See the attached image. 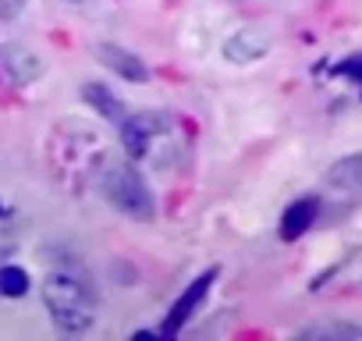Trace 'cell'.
Masks as SVG:
<instances>
[{
    "label": "cell",
    "instance_id": "obj_1",
    "mask_svg": "<svg viewBox=\"0 0 362 341\" xmlns=\"http://www.w3.org/2000/svg\"><path fill=\"white\" fill-rule=\"evenodd\" d=\"M43 302L50 309V320L61 330H68V334H82L96 320V295H93V288L82 277L68 274V270H57V274H50L43 281Z\"/></svg>",
    "mask_w": 362,
    "mask_h": 341
},
{
    "label": "cell",
    "instance_id": "obj_10",
    "mask_svg": "<svg viewBox=\"0 0 362 341\" xmlns=\"http://www.w3.org/2000/svg\"><path fill=\"white\" fill-rule=\"evenodd\" d=\"M82 100H86L100 117H107V121H114V125H121V121L128 117L124 100H121L110 86H103V82H86V86H82Z\"/></svg>",
    "mask_w": 362,
    "mask_h": 341
},
{
    "label": "cell",
    "instance_id": "obj_17",
    "mask_svg": "<svg viewBox=\"0 0 362 341\" xmlns=\"http://www.w3.org/2000/svg\"><path fill=\"white\" fill-rule=\"evenodd\" d=\"M0 214H4V203H0Z\"/></svg>",
    "mask_w": 362,
    "mask_h": 341
},
{
    "label": "cell",
    "instance_id": "obj_6",
    "mask_svg": "<svg viewBox=\"0 0 362 341\" xmlns=\"http://www.w3.org/2000/svg\"><path fill=\"white\" fill-rule=\"evenodd\" d=\"M320 196H298V200H291L288 207H284V214H281V224H277V235L284 238V242H298L309 228H316V221H320Z\"/></svg>",
    "mask_w": 362,
    "mask_h": 341
},
{
    "label": "cell",
    "instance_id": "obj_3",
    "mask_svg": "<svg viewBox=\"0 0 362 341\" xmlns=\"http://www.w3.org/2000/svg\"><path fill=\"white\" fill-rule=\"evenodd\" d=\"M170 132L167 110H135L121 121V146L132 160H146L153 149V139H163Z\"/></svg>",
    "mask_w": 362,
    "mask_h": 341
},
{
    "label": "cell",
    "instance_id": "obj_5",
    "mask_svg": "<svg viewBox=\"0 0 362 341\" xmlns=\"http://www.w3.org/2000/svg\"><path fill=\"white\" fill-rule=\"evenodd\" d=\"M0 71L11 86H33L43 75V61L22 43H0Z\"/></svg>",
    "mask_w": 362,
    "mask_h": 341
},
{
    "label": "cell",
    "instance_id": "obj_4",
    "mask_svg": "<svg viewBox=\"0 0 362 341\" xmlns=\"http://www.w3.org/2000/svg\"><path fill=\"white\" fill-rule=\"evenodd\" d=\"M214 281H217V270L210 267L206 274H199L185 291L174 299V306H170V313H167V320H163V327H160V337H177V334H181V327L192 320V313H196V309L203 306V299L210 295V284H214Z\"/></svg>",
    "mask_w": 362,
    "mask_h": 341
},
{
    "label": "cell",
    "instance_id": "obj_14",
    "mask_svg": "<svg viewBox=\"0 0 362 341\" xmlns=\"http://www.w3.org/2000/svg\"><path fill=\"white\" fill-rule=\"evenodd\" d=\"M29 0H0V22H15L25 11Z\"/></svg>",
    "mask_w": 362,
    "mask_h": 341
},
{
    "label": "cell",
    "instance_id": "obj_2",
    "mask_svg": "<svg viewBox=\"0 0 362 341\" xmlns=\"http://www.w3.org/2000/svg\"><path fill=\"white\" fill-rule=\"evenodd\" d=\"M103 196L110 207H117L132 221H153L156 217V196L149 182L142 178V170L124 160H110L103 167Z\"/></svg>",
    "mask_w": 362,
    "mask_h": 341
},
{
    "label": "cell",
    "instance_id": "obj_7",
    "mask_svg": "<svg viewBox=\"0 0 362 341\" xmlns=\"http://www.w3.org/2000/svg\"><path fill=\"white\" fill-rule=\"evenodd\" d=\"M270 47H274L270 33H263V29H238L235 36L224 40L221 54H224V61H231V64H249V61L267 57Z\"/></svg>",
    "mask_w": 362,
    "mask_h": 341
},
{
    "label": "cell",
    "instance_id": "obj_13",
    "mask_svg": "<svg viewBox=\"0 0 362 341\" xmlns=\"http://www.w3.org/2000/svg\"><path fill=\"white\" fill-rule=\"evenodd\" d=\"M330 71H334V79H351V82L362 89V57H348V61L334 64Z\"/></svg>",
    "mask_w": 362,
    "mask_h": 341
},
{
    "label": "cell",
    "instance_id": "obj_12",
    "mask_svg": "<svg viewBox=\"0 0 362 341\" xmlns=\"http://www.w3.org/2000/svg\"><path fill=\"white\" fill-rule=\"evenodd\" d=\"M29 274L22 270V267H15V263H4L0 267V295H8V299H22L25 291H29Z\"/></svg>",
    "mask_w": 362,
    "mask_h": 341
},
{
    "label": "cell",
    "instance_id": "obj_8",
    "mask_svg": "<svg viewBox=\"0 0 362 341\" xmlns=\"http://www.w3.org/2000/svg\"><path fill=\"white\" fill-rule=\"evenodd\" d=\"M96 57L103 68H110L114 75H121L124 82H149V68L139 54L117 47V43H96Z\"/></svg>",
    "mask_w": 362,
    "mask_h": 341
},
{
    "label": "cell",
    "instance_id": "obj_15",
    "mask_svg": "<svg viewBox=\"0 0 362 341\" xmlns=\"http://www.w3.org/2000/svg\"><path fill=\"white\" fill-rule=\"evenodd\" d=\"M15 245H18V238H15V231H8V228H0V267H4V260L15 253Z\"/></svg>",
    "mask_w": 362,
    "mask_h": 341
},
{
    "label": "cell",
    "instance_id": "obj_9",
    "mask_svg": "<svg viewBox=\"0 0 362 341\" xmlns=\"http://www.w3.org/2000/svg\"><path fill=\"white\" fill-rule=\"evenodd\" d=\"M323 178H327V185L334 192H344V196L362 192V153H348V156L334 160Z\"/></svg>",
    "mask_w": 362,
    "mask_h": 341
},
{
    "label": "cell",
    "instance_id": "obj_11",
    "mask_svg": "<svg viewBox=\"0 0 362 341\" xmlns=\"http://www.w3.org/2000/svg\"><path fill=\"white\" fill-rule=\"evenodd\" d=\"M298 337H313V341H362V323L320 320V323H305L298 330Z\"/></svg>",
    "mask_w": 362,
    "mask_h": 341
},
{
    "label": "cell",
    "instance_id": "obj_16",
    "mask_svg": "<svg viewBox=\"0 0 362 341\" xmlns=\"http://www.w3.org/2000/svg\"><path fill=\"white\" fill-rule=\"evenodd\" d=\"M64 4H82V0H64Z\"/></svg>",
    "mask_w": 362,
    "mask_h": 341
}]
</instances>
